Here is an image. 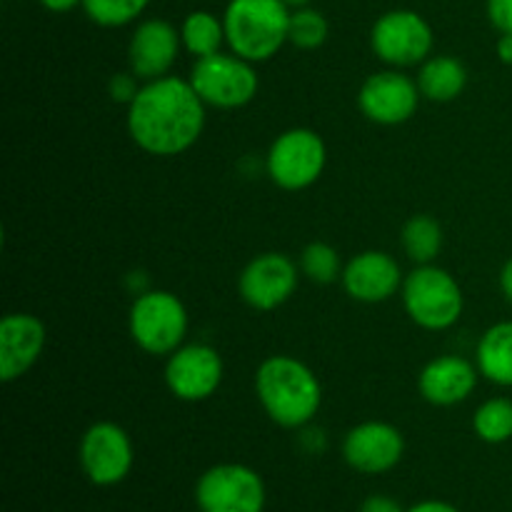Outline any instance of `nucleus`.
Returning a JSON list of instances; mask_svg holds the SVG:
<instances>
[{
  "label": "nucleus",
  "instance_id": "nucleus-7",
  "mask_svg": "<svg viewBox=\"0 0 512 512\" xmlns=\"http://www.w3.org/2000/svg\"><path fill=\"white\" fill-rule=\"evenodd\" d=\"M190 85L208 108L240 110L255 100L260 90V75L255 63L220 50V53L198 58L190 68Z\"/></svg>",
  "mask_w": 512,
  "mask_h": 512
},
{
  "label": "nucleus",
  "instance_id": "nucleus-21",
  "mask_svg": "<svg viewBox=\"0 0 512 512\" xmlns=\"http://www.w3.org/2000/svg\"><path fill=\"white\" fill-rule=\"evenodd\" d=\"M400 245L415 265L435 263L445 245L443 225L433 215H413L405 220L403 230H400Z\"/></svg>",
  "mask_w": 512,
  "mask_h": 512
},
{
  "label": "nucleus",
  "instance_id": "nucleus-22",
  "mask_svg": "<svg viewBox=\"0 0 512 512\" xmlns=\"http://www.w3.org/2000/svg\"><path fill=\"white\" fill-rule=\"evenodd\" d=\"M180 40H183L185 53L193 55L195 60L220 53L223 45H228L223 18L210 10H193L185 15L183 25H180Z\"/></svg>",
  "mask_w": 512,
  "mask_h": 512
},
{
  "label": "nucleus",
  "instance_id": "nucleus-24",
  "mask_svg": "<svg viewBox=\"0 0 512 512\" xmlns=\"http://www.w3.org/2000/svg\"><path fill=\"white\" fill-rule=\"evenodd\" d=\"M298 265L303 278L315 285L335 283V280H340L345 268L338 250L330 243H323V240H313V243L305 245L303 253H300L298 258Z\"/></svg>",
  "mask_w": 512,
  "mask_h": 512
},
{
  "label": "nucleus",
  "instance_id": "nucleus-27",
  "mask_svg": "<svg viewBox=\"0 0 512 512\" xmlns=\"http://www.w3.org/2000/svg\"><path fill=\"white\" fill-rule=\"evenodd\" d=\"M140 85H143V80H140L130 68L123 70V73H115L113 78L108 80L110 100L128 108V105L135 100V95L140 93Z\"/></svg>",
  "mask_w": 512,
  "mask_h": 512
},
{
  "label": "nucleus",
  "instance_id": "nucleus-30",
  "mask_svg": "<svg viewBox=\"0 0 512 512\" xmlns=\"http://www.w3.org/2000/svg\"><path fill=\"white\" fill-rule=\"evenodd\" d=\"M405 512H460V508H455L448 500H420V503L410 505Z\"/></svg>",
  "mask_w": 512,
  "mask_h": 512
},
{
  "label": "nucleus",
  "instance_id": "nucleus-26",
  "mask_svg": "<svg viewBox=\"0 0 512 512\" xmlns=\"http://www.w3.org/2000/svg\"><path fill=\"white\" fill-rule=\"evenodd\" d=\"M148 5L150 0H83L80 8L100 28H123L135 23Z\"/></svg>",
  "mask_w": 512,
  "mask_h": 512
},
{
  "label": "nucleus",
  "instance_id": "nucleus-10",
  "mask_svg": "<svg viewBox=\"0 0 512 512\" xmlns=\"http://www.w3.org/2000/svg\"><path fill=\"white\" fill-rule=\"evenodd\" d=\"M78 463L85 478L98 488L120 485L135 463V448L128 430L113 420L93 423L80 435Z\"/></svg>",
  "mask_w": 512,
  "mask_h": 512
},
{
  "label": "nucleus",
  "instance_id": "nucleus-2",
  "mask_svg": "<svg viewBox=\"0 0 512 512\" xmlns=\"http://www.w3.org/2000/svg\"><path fill=\"white\" fill-rule=\"evenodd\" d=\"M255 398L278 428L305 430L323 408V383L308 363L275 353L255 370Z\"/></svg>",
  "mask_w": 512,
  "mask_h": 512
},
{
  "label": "nucleus",
  "instance_id": "nucleus-32",
  "mask_svg": "<svg viewBox=\"0 0 512 512\" xmlns=\"http://www.w3.org/2000/svg\"><path fill=\"white\" fill-rule=\"evenodd\" d=\"M40 5L50 13H70L73 8L83 5V0H40Z\"/></svg>",
  "mask_w": 512,
  "mask_h": 512
},
{
  "label": "nucleus",
  "instance_id": "nucleus-17",
  "mask_svg": "<svg viewBox=\"0 0 512 512\" xmlns=\"http://www.w3.org/2000/svg\"><path fill=\"white\" fill-rule=\"evenodd\" d=\"M48 330L33 313H8L0 320V380L15 383L43 358Z\"/></svg>",
  "mask_w": 512,
  "mask_h": 512
},
{
  "label": "nucleus",
  "instance_id": "nucleus-18",
  "mask_svg": "<svg viewBox=\"0 0 512 512\" xmlns=\"http://www.w3.org/2000/svg\"><path fill=\"white\" fill-rule=\"evenodd\" d=\"M480 378L483 375L473 360L445 353L423 365L418 375V393L433 408H455L475 393Z\"/></svg>",
  "mask_w": 512,
  "mask_h": 512
},
{
  "label": "nucleus",
  "instance_id": "nucleus-28",
  "mask_svg": "<svg viewBox=\"0 0 512 512\" xmlns=\"http://www.w3.org/2000/svg\"><path fill=\"white\" fill-rule=\"evenodd\" d=\"M488 20L498 33H512V0H488Z\"/></svg>",
  "mask_w": 512,
  "mask_h": 512
},
{
  "label": "nucleus",
  "instance_id": "nucleus-6",
  "mask_svg": "<svg viewBox=\"0 0 512 512\" xmlns=\"http://www.w3.org/2000/svg\"><path fill=\"white\" fill-rule=\"evenodd\" d=\"M325 165H328V145L313 128L283 130L265 153V173L275 188L285 193L313 188L323 178Z\"/></svg>",
  "mask_w": 512,
  "mask_h": 512
},
{
  "label": "nucleus",
  "instance_id": "nucleus-25",
  "mask_svg": "<svg viewBox=\"0 0 512 512\" xmlns=\"http://www.w3.org/2000/svg\"><path fill=\"white\" fill-rule=\"evenodd\" d=\"M330 25L320 10L310 8H293L290 13V28H288V43L298 50H318L328 43Z\"/></svg>",
  "mask_w": 512,
  "mask_h": 512
},
{
  "label": "nucleus",
  "instance_id": "nucleus-9",
  "mask_svg": "<svg viewBox=\"0 0 512 512\" xmlns=\"http://www.w3.org/2000/svg\"><path fill=\"white\" fill-rule=\"evenodd\" d=\"M268 490L263 475L243 463H218L195 483L200 512H265Z\"/></svg>",
  "mask_w": 512,
  "mask_h": 512
},
{
  "label": "nucleus",
  "instance_id": "nucleus-20",
  "mask_svg": "<svg viewBox=\"0 0 512 512\" xmlns=\"http://www.w3.org/2000/svg\"><path fill=\"white\" fill-rule=\"evenodd\" d=\"M475 365L488 383L512 388V320H500L480 335Z\"/></svg>",
  "mask_w": 512,
  "mask_h": 512
},
{
  "label": "nucleus",
  "instance_id": "nucleus-13",
  "mask_svg": "<svg viewBox=\"0 0 512 512\" xmlns=\"http://www.w3.org/2000/svg\"><path fill=\"white\" fill-rule=\"evenodd\" d=\"M418 80L400 68H385L368 75L358 90V108L370 123L395 128L418 113L420 108Z\"/></svg>",
  "mask_w": 512,
  "mask_h": 512
},
{
  "label": "nucleus",
  "instance_id": "nucleus-14",
  "mask_svg": "<svg viewBox=\"0 0 512 512\" xmlns=\"http://www.w3.org/2000/svg\"><path fill=\"white\" fill-rule=\"evenodd\" d=\"M343 460L360 475H385L405 458V435L385 420H363L345 433Z\"/></svg>",
  "mask_w": 512,
  "mask_h": 512
},
{
  "label": "nucleus",
  "instance_id": "nucleus-5",
  "mask_svg": "<svg viewBox=\"0 0 512 512\" xmlns=\"http://www.w3.org/2000/svg\"><path fill=\"white\" fill-rule=\"evenodd\" d=\"M188 328V308L170 290L150 288L133 298L128 313V333L143 353L168 358L180 345H185Z\"/></svg>",
  "mask_w": 512,
  "mask_h": 512
},
{
  "label": "nucleus",
  "instance_id": "nucleus-29",
  "mask_svg": "<svg viewBox=\"0 0 512 512\" xmlns=\"http://www.w3.org/2000/svg\"><path fill=\"white\" fill-rule=\"evenodd\" d=\"M408 508L398 503L393 495H385V493H373L360 503L358 512H405Z\"/></svg>",
  "mask_w": 512,
  "mask_h": 512
},
{
  "label": "nucleus",
  "instance_id": "nucleus-16",
  "mask_svg": "<svg viewBox=\"0 0 512 512\" xmlns=\"http://www.w3.org/2000/svg\"><path fill=\"white\" fill-rule=\"evenodd\" d=\"M183 50L180 30L170 20L148 18L135 25L128 43V65L143 83L170 75Z\"/></svg>",
  "mask_w": 512,
  "mask_h": 512
},
{
  "label": "nucleus",
  "instance_id": "nucleus-23",
  "mask_svg": "<svg viewBox=\"0 0 512 512\" xmlns=\"http://www.w3.org/2000/svg\"><path fill=\"white\" fill-rule=\"evenodd\" d=\"M473 433L488 445H503L512 440V400L488 398L473 413Z\"/></svg>",
  "mask_w": 512,
  "mask_h": 512
},
{
  "label": "nucleus",
  "instance_id": "nucleus-3",
  "mask_svg": "<svg viewBox=\"0 0 512 512\" xmlns=\"http://www.w3.org/2000/svg\"><path fill=\"white\" fill-rule=\"evenodd\" d=\"M290 13L285 0H230L223 13L228 50L255 65L268 63L288 45Z\"/></svg>",
  "mask_w": 512,
  "mask_h": 512
},
{
  "label": "nucleus",
  "instance_id": "nucleus-1",
  "mask_svg": "<svg viewBox=\"0 0 512 512\" xmlns=\"http://www.w3.org/2000/svg\"><path fill=\"white\" fill-rule=\"evenodd\" d=\"M208 105L200 100L188 78L163 75L140 85L128 105V135L143 153L158 158L183 155L203 138Z\"/></svg>",
  "mask_w": 512,
  "mask_h": 512
},
{
  "label": "nucleus",
  "instance_id": "nucleus-11",
  "mask_svg": "<svg viewBox=\"0 0 512 512\" xmlns=\"http://www.w3.org/2000/svg\"><path fill=\"white\" fill-rule=\"evenodd\" d=\"M223 378V355L208 343H185L165 358V388L180 403L210 400L223 385Z\"/></svg>",
  "mask_w": 512,
  "mask_h": 512
},
{
  "label": "nucleus",
  "instance_id": "nucleus-34",
  "mask_svg": "<svg viewBox=\"0 0 512 512\" xmlns=\"http://www.w3.org/2000/svg\"><path fill=\"white\" fill-rule=\"evenodd\" d=\"M285 3H288L290 8H305V5H310L313 0H285Z\"/></svg>",
  "mask_w": 512,
  "mask_h": 512
},
{
  "label": "nucleus",
  "instance_id": "nucleus-4",
  "mask_svg": "<svg viewBox=\"0 0 512 512\" xmlns=\"http://www.w3.org/2000/svg\"><path fill=\"white\" fill-rule=\"evenodd\" d=\"M400 300L408 318L428 333L450 330L465 310V295L455 275L435 263L415 265L405 273Z\"/></svg>",
  "mask_w": 512,
  "mask_h": 512
},
{
  "label": "nucleus",
  "instance_id": "nucleus-8",
  "mask_svg": "<svg viewBox=\"0 0 512 512\" xmlns=\"http://www.w3.org/2000/svg\"><path fill=\"white\" fill-rule=\"evenodd\" d=\"M433 45L428 20L408 8L388 10L370 28V50L388 68H418L433 55Z\"/></svg>",
  "mask_w": 512,
  "mask_h": 512
},
{
  "label": "nucleus",
  "instance_id": "nucleus-33",
  "mask_svg": "<svg viewBox=\"0 0 512 512\" xmlns=\"http://www.w3.org/2000/svg\"><path fill=\"white\" fill-rule=\"evenodd\" d=\"M500 290H503L505 300L512 305V258L505 260L503 270H500Z\"/></svg>",
  "mask_w": 512,
  "mask_h": 512
},
{
  "label": "nucleus",
  "instance_id": "nucleus-12",
  "mask_svg": "<svg viewBox=\"0 0 512 512\" xmlns=\"http://www.w3.org/2000/svg\"><path fill=\"white\" fill-rule=\"evenodd\" d=\"M300 265L290 255L268 250L245 263L238 275V295L248 308L273 313L283 308L300 285Z\"/></svg>",
  "mask_w": 512,
  "mask_h": 512
},
{
  "label": "nucleus",
  "instance_id": "nucleus-31",
  "mask_svg": "<svg viewBox=\"0 0 512 512\" xmlns=\"http://www.w3.org/2000/svg\"><path fill=\"white\" fill-rule=\"evenodd\" d=\"M495 53L503 65H512V33H500L498 43H495Z\"/></svg>",
  "mask_w": 512,
  "mask_h": 512
},
{
  "label": "nucleus",
  "instance_id": "nucleus-19",
  "mask_svg": "<svg viewBox=\"0 0 512 512\" xmlns=\"http://www.w3.org/2000/svg\"><path fill=\"white\" fill-rule=\"evenodd\" d=\"M418 88L423 100L430 103H453L468 88V68L455 55H430L418 65Z\"/></svg>",
  "mask_w": 512,
  "mask_h": 512
},
{
  "label": "nucleus",
  "instance_id": "nucleus-15",
  "mask_svg": "<svg viewBox=\"0 0 512 512\" xmlns=\"http://www.w3.org/2000/svg\"><path fill=\"white\" fill-rule=\"evenodd\" d=\"M405 273L395 255L385 250H363L345 263L340 283L343 290L363 305H380L393 300L403 288Z\"/></svg>",
  "mask_w": 512,
  "mask_h": 512
}]
</instances>
